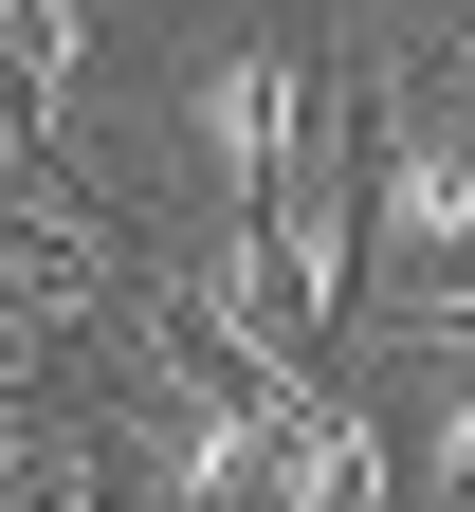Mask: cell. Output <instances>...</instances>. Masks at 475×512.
I'll return each mask as SVG.
<instances>
[{
    "label": "cell",
    "mask_w": 475,
    "mask_h": 512,
    "mask_svg": "<svg viewBox=\"0 0 475 512\" xmlns=\"http://www.w3.org/2000/svg\"><path fill=\"white\" fill-rule=\"evenodd\" d=\"M475 256V37H366V293L439 311Z\"/></svg>",
    "instance_id": "1"
},
{
    "label": "cell",
    "mask_w": 475,
    "mask_h": 512,
    "mask_svg": "<svg viewBox=\"0 0 475 512\" xmlns=\"http://www.w3.org/2000/svg\"><path fill=\"white\" fill-rule=\"evenodd\" d=\"M110 165V37L92 0H0V183L74 220Z\"/></svg>",
    "instance_id": "2"
}]
</instances>
